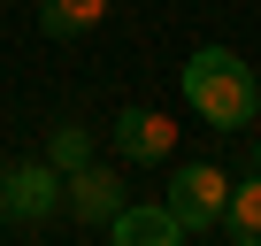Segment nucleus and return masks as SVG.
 Wrapping results in <instances>:
<instances>
[{
	"mask_svg": "<svg viewBox=\"0 0 261 246\" xmlns=\"http://www.w3.org/2000/svg\"><path fill=\"white\" fill-rule=\"evenodd\" d=\"M46 162H54V169H85V162H92V139L77 131V123H62V131L46 139Z\"/></svg>",
	"mask_w": 261,
	"mask_h": 246,
	"instance_id": "nucleus-9",
	"label": "nucleus"
},
{
	"mask_svg": "<svg viewBox=\"0 0 261 246\" xmlns=\"http://www.w3.org/2000/svg\"><path fill=\"white\" fill-rule=\"evenodd\" d=\"M62 208H69L77 223H108V215L123 208V177L85 162V169H69V185H62Z\"/></svg>",
	"mask_w": 261,
	"mask_h": 246,
	"instance_id": "nucleus-4",
	"label": "nucleus"
},
{
	"mask_svg": "<svg viewBox=\"0 0 261 246\" xmlns=\"http://www.w3.org/2000/svg\"><path fill=\"white\" fill-rule=\"evenodd\" d=\"M185 100H192L200 123H215V131H246V123L261 115V85H253V69H246L230 46H192V62H185Z\"/></svg>",
	"mask_w": 261,
	"mask_h": 246,
	"instance_id": "nucleus-1",
	"label": "nucleus"
},
{
	"mask_svg": "<svg viewBox=\"0 0 261 246\" xmlns=\"http://www.w3.org/2000/svg\"><path fill=\"white\" fill-rule=\"evenodd\" d=\"M62 208V169L54 162H16L0 169V215L8 223H46Z\"/></svg>",
	"mask_w": 261,
	"mask_h": 246,
	"instance_id": "nucleus-3",
	"label": "nucleus"
},
{
	"mask_svg": "<svg viewBox=\"0 0 261 246\" xmlns=\"http://www.w3.org/2000/svg\"><path fill=\"white\" fill-rule=\"evenodd\" d=\"M108 246H185V223L169 215V208H115L108 215Z\"/></svg>",
	"mask_w": 261,
	"mask_h": 246,
	"instance_id": "nucleus-5",
	"label": "nucleus"
},
{
	"mask_svg": "<svg viewBox=\"0 0 261 246\" xmlns=\"http://www.w3.org/2000/svg\"><path fill=\"white\" fill-rule=\"evenodd\" d=\"M115 146H123L130 162H162V154L177 146V123H169L162 108H123V115H115Z\"/></svg>",
	"mask_w": 261,
	"mask_h": 246,
	"instance_id": "nucleus-6",
	"label": "nucleus"
},
{
	"mask_svg": "<svg viewBox=\"0 0 261 246\" xmlns=\"http://www.w3.org/2000/svg\"><path fill=\"white\" fill-rule=\"evenodd\" d=\"M108 16V0H46V8H39V31L46 39H77V31H92Z\"/></svg>",
	"mask_w": 261,
	"mask_h": 246,
	"instance_id": "nucleus-7",
	"label": "nucleus"
},
{
	"mask_svg": "<svg viewBox=\"0 0 261 246\" xmlns=\"http://www.w3.org/2000/svg\"><path fill=\"white\" fill-rule=\"evenodd\" d=\"M185 231H207V223H223V208H230V177L215 169V162H185L177 177H169V200H162Z\"/></svg>",
	"mask_w": 261,
	"mask_h": 246,
	"instance_id": "nucleus-2",
	"label": "nucleus"
},
{
	"mask_svg": "<svg viewBox=\"0 0 261 246\" xmlns=\"http://www.w3.org/2000/svg\"><path fill=\"white\" fill-rule=\"evenodd\" d=\"M223 223H230V238H238V246H261V177L230 185V208H223Z\"/></svg>",
	"mask_w": 261,
	"mask_h": 246,
	"instance_id": "nucleus-8",
	"label": "nucleus"
}]
</instances>
